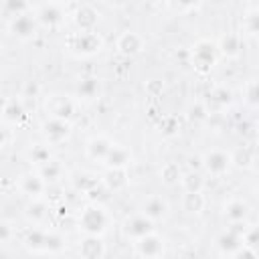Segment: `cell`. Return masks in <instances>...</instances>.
<instances>
[{
	"mask_svg": "<svg viewBox=\"0 0 259 259\" xmlns=\"http://www.w3.org/2000/svg\"><path fill=\"white\" fill-rule=\"evenodd\" d=\"M107 223H109V217H107L105 208L97 202L87 204L79 214V227L85 235L101 237V233L107 229Z\"/></svg>",
	"mask_w": 259,
	"mask_h": 259,
	"instance_id": "obj_1",
	"label": "cell"
},
{
	"mask_svg": "<svg viewBox=\"0 0 259 259\" xmlns=\"http://www.w3.org/2000/svg\"><path fill=\"white\" fill-rule=\"evenodd\" d=\"M217 53H219L217 42H212L208 38H200L192 47V63L200 71H208L214 65V61H217Z\"/></svg>",
	"mask_w": 259,
	"mask_h": 259,
	"instance_id": "obj_2",
	"label": "cell"
},
{
	"mask_svg": "<svg viewBox=\"0 0 259 259\" xmlns=\"http://www.w3.org/2000/svg\"><path fill=\"white\" fill-rule=\"evenodd\" d=\"M69 47L75 51V53H81V55H91L95 51H99L101 47V40L99 36L95 34V30H77L69 36Z\"/></svg>",
	"mask_w": 259,
	"mask_h": 259,
	"instance_id": "obj_3",
	"label": "cell"
},
{
	"mask_svg": "<svg viewBox=\"0 0 259 259\" xmlns=\"http://www.w3.org/2000/svg\"><path fill=\"white\" fill-rule=\"evenodd\" d=\"M200 164H202V168H204L208 174L221 176V174H225V172L229 170V166H231V156H229L225 150H210V152H206V154L200 158Z\"/></svg>",
	"mask_w": 259,
	"mask_h": 259,
	"instance_id": "obj_4",
	"label": "cell"
},
{
	"mask_svg": "<svg viewBox=\"0 0 259 259\" xmlns=\"http://www.w3.org/2000/svg\"><path fill=\"white\" fill-rule=\"evenodd\" d=\"M45 105H47L49 115L55 117V119H65V121H69V119L73 117V113H75V103H73V99L67 97V95H51Z\"/></svg>",
	"mask_w": 259,
	"mask_h": 259,
	"instance_id": "obj_5",
	"label": "cell"
},
{
	"mask_svg": "<svg viewBox=\"0 0 259 259\" xmlns=\"http://www.w3.org/2000/svg\"><path fill=\"white\" fill-rule=\"evenodd\" d=\"M8 26H10V30H12V34H14V36H18V38H22V40H28V38H32V36H34L38 22H36L34 14L24 12V14L12 16Z\"/></svg>",
	"mask_w": 259,
	"mask_h": 259,
	"instance_id": "obj_6",
	"label": "cell"
},
{
	"mask_svg": "<svg viewBox=\"0 0 259 259\" xmlns=\"http://www.w3.org/2000/svg\"><path fill=\"white\" fill-rule=\"evenodd\" d=\"M123 231H125L127 237H132V239L138 241V239H142V237L154 233V221H150V219L144 217L142 212H140V214H132L130 219H125Z\"/></svg>",
	"mask_w": 259,
	"mask_h": 259,
	"instance_id": "obj_7",
	"label": "cell"
},
{
	"mask_svg": "<svg viewBox=\"0 0 259 259\" xmlns=\"http://www.w3.org/2000/svg\"><path fill=\"white\" fill-rule=\"evenodd\" d=\"M138 253L144 259H158L164 253V239L160 235H156V231L138 239Z\"/></svg>",
	"mask_w": 259,
	"mask_h": 259,
	"instance_id": "obj_8",
	"label": "cell"
},
{
	"mask_svg": "<svg viewBox=\"0 0 259 259\" xmlns=\"http://www.w3.org/2000/svg\"><path fill=\"white\" fill-rule=\"evenodd\" d=\"M63 4L59 2H47V4H40L34 12V18L38 24H45V26H55L63 20Z\"/></svg>",
	"mask_w": 259,
	"mask_h": 259,
	"instance_id": "obj_9",
	"label": "cell"
},
{
	"mask_svg": "<svg viewBox=\"0 0 259 259\" xmlns=\"http://www.w3.org/2000/svg\"><path fill=\"white\" fill-rule=\"evenodd\" d=\"M115 49H117V53H121V55H125V57L138 55V53L144 49V38H142L138 32H134V30H125V32H121V34L117 36Z\"/></svg>",
	"mask_w": 259,
	"mask_h": 259,
	"instance_id": "obj_10",
	"label": "cell"
},
{
	"mask_svg": "<svg viewBox=\"0 0 259 259\" xmlns=\"http://www.w3.org/2000/svg\"><path fill=\"white\" fill-rule=\"evenodd\" d=\"M71 132V125L69 121L65 119H55V117H49L45 123H42V134L45 138L51 142V144H61Z\"/></svg>",
	"mask_w": 259,
	"mask_h": 259,
	"instance_id": "obj_11",
	"label": "cell"
},
{
	"mask_svg": "<svg viewBox=\"0 0 259 259\" xmlns=\"http://www.w3.org/2000/svg\"><path fill=\"white\" fill-rule=\"evenodd\" d=\"M73 20H75L79 30H95L99 14L91 4H79L75 14H73Z\"/></svg>",
	"mask_w": 259,
	"mask_h": 259,
	"instance_id": "obj_12",
	"label": "cell"
},
{
	"mask_svg": "<svg viewBox=\"0 0 259 259\" xmlns=\"http://www.w3.org/2000/svg\"><path fill=\"white\" fill-rule=\"evenodd\" d=\"M18 186H20V190H22L26 196H30V200H32V198H40V194L45 192L47 182H45L38 174H34V172H26V174L20 176Z\"/></svg>",
	"mask_w": 259,
	"mask_h": 259,
	"instance_id": "obj_13",
	"label": "cell"
},
{
	"mask_svg": "<svg viewBox=\"0 0 259 259\" xmlns=\"http://www.w3.org/2000/svg\"><path fill=\"white\" fill-rule=\"evenodd\" d=\"M103 253H105V245H103L101 237L85 235V239L79 245V255L83 259H101Z\"/></svg>",
	"mask_w": 259,
	"mask_h": 259,
	"instance_id": "obj_14",
	"label": "cell"
},
{
	"mask_svg": "<svg viewBox=\"0 0 259 259\" xmlns=\"http://www.w3.org/2000/svg\"><path fill=\"white\" fill-rule=\"evenodd\" d=\"M107 164V168H127L130 162H132V152L125 148V146H119V144H113L103 160Z\"/></svg>",
	"mask_w": 259,
	"mask_h": 259,
	"instance_id": "obj_15",
	"label": "cell"
},
{
	"mask_svg": "<svg viewBox=\"0 0 259 259\" xmlns=\"http://www.w3.org/2000/svg\"><path fill=\"white\" fill-rule=\"evenodd\" d=\"M111 146H113V142H111L109 138H105V136H95V138H91V140L87 142L85 152H87V156H89L91 160H101V162H103Z\"/></svg>",
	"mask_w": 259,
	"mask_h": 259,
	"instance_id": "obj_16",
	"label": "cell"
},
{
	"mask_svg": "<svg viewBox=\"0 0 259 259\" xmlns=\"http://www.w3.org/2000/svg\"><path fill=\"white\" fill-rule=\"evenodd\" d=\"M217 247H219L221 253H225V255H233L237 249L243 247L241 235L235 233L233 229H227V231H223V233L217 237Z\"/></svg>",
	"mask_w": 259,
	"mask_h": 259,
	"instance_id": "obj_17",
	"label": "cell"
},
{
	"mask_svg": "<svg viewBox=\"0 0 259 259\" xmlns=\"http://www.w3.org/2000/svg\"><path fill=\"white\" fill-rule=\"evenodd\" d=\"M127 172H125V168H109L107 172H105V176H103V184H105V188L107 190H111V192H117V190H123L125 186H127Z\"/></svg>",
	"mask_w": 259,
	"mask_h": 259,
	"instance_id": "obj_18",
	"label": "cell"
},
{
	"mask_svg": "<svg viewBox=\"0 0 259 259\" xmlns=\"http://www.w3.org/2000/svg\"><path fill=\"white\" fill-rule=\"evenodd\" d=\"M166 212H168V204H166V200L160 198V196L148 198V200L144 202V208H142V214L148 217V219L154 221V223L160 221L162 217H166Z\"/></svg>",
	"mask_w": 259,
	"mask_h": 259,
	"instance_id": "obj_19",
	"label": "cell"
},
{
	"mask_svg": "<svg viewBox=\"0 0 259 259\" xmlns=\"http://www.w3.org/2000/svg\"><path fill=\"white\" fill-rule=\"evenodd\" d=\"M247 214H249V206L241 198H233L225 204V217L229 223H245Z\"/></svg>",
	"mask_w": 259,
	"mask_h": 259,
	"instance_id": "obj_20",
	"label": "cell"
},
{
	"mask_svg": "<svg viewBox=\"0 0 259 259\" xmlns=\"http://www.w3.org/2000/svg\"><path fill=\"white\" fill-rule=\"evenodd\" d=\"M229 101H231V91L225 89V87H217V89H212V91L208 93V97H206V101H204V107H206V111L210 113V111L223 109L225 105H229Z\"/></svg>",
	"mask_w": 259,
	"mask_h": 259,
	"instance_id": "obj_21",
	"label": "cell"
},
{
	"mask_svg": "<svg viewBox=\"0 0 259 259\" xmlns=\"http://www.w3.org/2000/svg\"><path fill=\"white\" fill-rule=\"evenodd\" d=\"M241 47H243L241 36L235 34V32L223 34V36L219 38V42H217V49H219L223 55H227V57H237V55L241 53Z\"/></svg>",
	"mask_w": 259,
	"mask_h": 259,
	"instance_id": "obj_22",
	"label": "cell"
},
{
	"mask_svg": "<svg viewBox=\"0 0 259 259\" xmlns=\"http://www.w3.org/2000/svg\"><path fill=\"white\" fill-rule=\"evenodd\" d=\"M2 117L6 121H10V123H18L24 117V105H22V101L16 99V97L8 99L4 103V107H2Z\"/></svg>",
	"mask_w": 259,
	"mask_h": 259,
	"instance_id": "obj_23",
	"label": "cell"
},
{
	"mask_svg": "<svg viewBox=\"0 0 259 259\" xmlns=\"http://www.w3.org/2000/svg\"><path fill=\"white\" fill-rule=\"evenodd\" d=\"M206 204V198L202 192H184L182 194V210L190 214H198Z\"/></svg>",
	"mask_w": 259,
	"mask_h": 259,
	"instance_id": "obj_24",
	"label": "cell"
},
{
	"mask_svg": "<svg viewBox=\"0 0 259 259\" xmlns=\"http://www.w3.org/2000/svg\"><path fill=\"white\" fill-rule=\"evenodd\" d=\"M229 156H231V164H235L237 168H249L255 162V152L251 148H247V146L235 148Z\"/></svg>",
	"mask_w": 259,
	"mask_h": 259,
	"instance_id": "obj_25",
	"label": "cell"
},
{
	"mask_svg": "<svg viewBox=\"0 0 259 259\" xmlns=\"http://www.w3.org/2000/svg\"><path fill=\"white\" fill-rule=\"evenodd\" d=\"M73 184L77 190H81L83 194H91L95 192V188L99 186V178H95L91 172H77L73 178Z\"/></svg>",
	"mask_w": 259,
	"mask_h": 259,
	"instance_id": "obj_26",
	"label": "cell"
},
{
	"mask_svg": "<svg viewBox=\"0 0 259 259\" xmlns=\"http://www.w3.org/2000/svg\"><path fill=\"white\" fill-rule=\"evenodd\" d=\"M180 186L184 188V192H202V188H204V178H202L200 172L190 170V172L182 174Z\"/></svg>",
	"mask_w": 259,
	"mask_h": 259,
	"instance_id": "obj_27",
	"label": "cell"
},
{
	"mask_svg": "<svg viewBox=\"0 0 259 259\" xmlns=\"http://www.w3.org/2000/svg\"><path fill=\"white\" fill-rule=\"evenodd\" d=\"M182 174H184V172L180 170V166H178L176 162H166V164L162 166V170H160V178H162V182L168 184V186L180 184Z\"/></svg>",
	"mask_w": 259,
	"mask_h": 259,
	"instance_id": "obj_28",
	"label": "cell"
},
{
	"mask_svg": "<svg viewBox=\"0 0 259 259\" xmlns=\"http://www.w3.org/2000/svg\"><path fill=\"white\" fill-rule=\"evenodd\" d=\"M47 212H49V208H47L45 200H40V198H32V200L28 202L26 210H24V214H26L32 223H42V221L47 219Z\"/></svg>",
	"mask_w": 259,
	"mask_h": 259,
	"instance_id": "obj_29",
	"label": "cell"
},
{
	"mask_svg": "<svg viewBox=\"0 0 259 259\" xmlns=\"http://www.w3.org/2000/svg\"><path fill=\"white\" fill-rule=\"evenodd\" d=\"M61 174H63V166H61L59 162H53V160L38 168V176H40L45 182H55V180L61 178Z\"/></svg>",
	"mask_w": 259,
	"mask_h": 259,
	"instance_id": "obj_30",
	"label": "cell"
},
{
	"mask_svg": "<svg viewBox=\"0 0 259 259\" xmlns=\"http://www.w3.org/2000/svg\"><path fill=\"white\" fill-rule=\"evenodd\" d=\"M97 91H99V83H97V79H93V77H85V79H81L79 85H77V93H79L81 97H85V99L95 97Z\"/></svg>",
	"mask_w": 259,
	"mask_h": 259,
	"instance_id": "obj_31",
	"label": "cell"
},
{
	"mask_svg": "<svg viewBox=\"0 0 259 259\" xmlns=\"http://www.w3.org/2000/svg\"><path fill=\"white\" fill-rule=\"evenodd\" d=\"M63 237L59 233H53V231H45V245H42V251H51V253H57L63 249Z\"/></svg>",
	"mask_w": 259,
	"mask_h": 259,
	"instance_id": "obj_32",
	"label": "cell"
},
{
	"mask_svg": "<svg viewBox=\"0 0 259 259\" xmlns=\"http://www.w3.org/2000/svg\"><path fill=\"white\" fill-rule=\"evenodd\" d=\"M30 160L40 168V166H45L47 162H51V150H49L47 146L36 144V146H32V150H30Z\"/></svg>",
	"mask_w": 259,
	"mask_h": 259,
	"instance_id": "obj_33",
	"label": "cell"
},
{
	"mask_svg": "<svg viewBox=\"0 0 259 259\" xmlns=\"http://www.w3.org/2000/svg\"><path fill=\"white\" fill-rule=\"evenodd\" d=\"M26 247L28 249H34V251H42V245H45V231H38V229H32L26 239H24Z\"/></svg>",
	"mask_w": 259,
	"mask_h": 259,
	"instance_id": "obj_34",
	"label": "cell"
},
{
	"mask_svg": "<svg viewBox=\"0 0 259 259\" xmlns=\"http://www.w3.org/2000/svg\"><path fill=\"white\" fill-rule=\"evenodd\" d=\"M243 26H245V30H247L249 34H255V32H257V28H259V10H257V8H253V10L243 18Z\"/></svg>",
	"mask_w": 259,
	"mask_h": 259,
	"instance_id": "obj_35",
	"label": "cell"
},
{
	"mask_svg": "<svg viewBox=\"0 0 259 259\" xmlns=\"http://www.w3.org/2000/svg\"><path fill=\"white\" fill-rule=\"evenodd\" d=\"M28 4L26 2H22V0H8L6 4H4V10L6 12H10V16H18V14H24V12H28Z\"/></svg>",
	"mask_w": 259,
	"mask_h": 259,
	"instance_id": "obj_36",
	"label": "cell"
},
{
	"mask_svg": "<svg viewBox=\"0 0 259 259\" xmlns=\"http://www.w3.org/2000/svg\"><path fill=\"white\" fill-rule=\"evenodd\" d=\"M206 115H208V111H206L204 103H196L188 109V117L194 119V121H202V119H206Z\"/></svg>",
	"mask_w": 259,
	"mask_h": 259,
	"instance_id": "obj_37",
	"label": "cell"
},
{
	"mask_svg": "<svg viewBox=\"0 0 259 259\" xmlns=\"http://www.w3.org/2000/svg\"><path fill=\"white\" fill-rule=\"evenodd\" d=\"M241 241H243V245H245V247L255 249V245H257V229H255V227H251V229L247 227V231L243 233Z\"/></svg>",
	"mask_w": 259,
	"mask_h": 259,
	"instance_id": "obj_38",
	"label": "cell"
},
{
	"mask_svg": "<svg viewBox=\"0 0 259 259\" xmlns=\"http://www.w3.org/2000/svg\"><path fill=\"white\" fill-rule=\"evenodd\" d=\"M233 259H257V253H255V249L243 245L241 249H237V251L233 253Z\"/></svg>",
	"mask_w": 259,
	"mask_h": 259,
	"instance_id": "obj_39",
	"label": "cell"
},
{
	"mask_svg": "<svg viewBox=\"0 0 259 259\" xmlns=\"http://www.w3.org/2000/svg\"><path fill=\"white\" fill-rule=\"evenodd\" d=\"M12 239V227L4 221H0V243H6Z\"/></svg>",
	"mask_w": 259,
	"mask_h": 259,
	"instance_id": "obj_40",
	"label": "cell"
},
{
	"mask_svg": "<svg viewBox=\"0 0 259 259\" xmlns=\"http://www.w3.org/2000/svg\"><path fill=\"white\" fill-rule=\"evenodd\" d=\"M247 101L251 105H257V81H251L247 85Z\"/></svg>",
	"mask_w": 259,
	"mask_h": 259,
	"instance_id": "obj_41",
	"label": "cell"
},
{
	"mask_svg": "<svg viewBox=\"0 0 259 259\" xmlns=\"http://www.w3.org/2000/svg\"><path fill=\"white\" fill-rule=\"evenodd\" d=\"M6 144V134H4V130H0V148Z\"/></svg>",
	"mask_w": 259,
	"mask_h": 259,
	"instance_id": "obj_42",
	"label": "cell"
}]
</instances>
